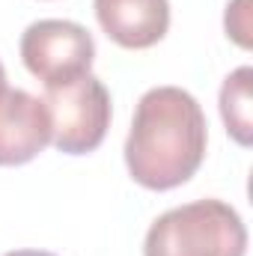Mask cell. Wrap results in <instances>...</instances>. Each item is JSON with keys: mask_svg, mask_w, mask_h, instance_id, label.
Returning a JSON list of instances; mask_svg holds the SVG:
<instances>
[{"mask_svg": "<svg viewBox=\"0 0 253 256\" xmlns=\"http://www.w3.org/2000/svg\"><path fill=\"white\" fill-rule=\"evenodd\" d=\"M208 126L200 102L182 86H152L140 96L126 137V167L149 191L185 185L206 158Z\"/></svg>", "mask_w": 253, "mask_h": 256, "instance_id": "obj_1", "label": "cell"}, {"mask_svg": "<svg viewBox=\"0 0 253 256\" xmlns=\"http://www.w3.org/2000/svg\"><path fill=\"white\" fill-rule=\"evenodd\" d=\"M248 230L224 200H194L164 212L146 232L143 256H244Z\"/></svg>", "mask_w": 253, "mask_h": 256, "instance_id": "obj_2", "label": "cell"}, {"mask_svg": "<svg viewBox=\"0 0 253 256\" xmlns=\"http://www.w3.org/2000/svg\"><path fill=\"white\" fill-rule=\"evenodd\" d=\"M51 114V143L66 155L96 152L110 128V92L90 72L78 80L45 90Z\"/></svg>", "mask_w": 253, "mask_h": 256, "instance_id": "obj_3", "label": "cell"}, {"mask_svg": "<svg viewBox=\"0 0 253 256\" xmlns=\"http://www.w3.org/2000/svg\"><path fill=\"white\" fill-rule=\"evenodd\" d=\"M21 60L33 78L51 86H63L90 74L96 60V42L86 27L63 18H42L33 21L21 33Z\"/></svg>", "mask_w": 253, "mask_h": 256, "instance_id": "obj_4", "label": "cell"}, {"mask_svg": "<svg viewBox=\"0 0 253 256\" xmlns=\"http://www.w3.org/2000/svg\"><path fill=\"white\" fill-rule=\"evenodd\" d=\"M51 143V114L42 98L27 90L0 96V167L33 161Z\"/></svg>", "mask_w": 253, "mask_h": 256, "instance_id": "obj_5", "label": "cell"}, {"mask_svg": "<svg viewBox=\"0 0 253 256\" xmlns=\"http://www.w3.org/2000/svg\"><path fill=\"white\" fill-rule=\"evenodd\" d=\"M102 30L128 51L158 45L170 27L167 0H92Z\"/></svg>", "mask_w": 253, "mask_h": 256, "instance_id": "obj_6", "label": "cell"}, {"mask_svg": "<svg viewBox=\"0 0 253 256\" xmlns=\"http://www.w3.org/2000/svg\"><path fill=\"white\" fill-rule=\"evenodd\" d=\"M250 84H253V68L242 66L232 74H226V80L220 86V116H224V126L238 146H250L253 140Z\"/></svg>", "mask_w": 253, "mask_h": 256, "instance_id": "obj_7", "label": "cell"}, {"mask_svg": "<svg viewBox=\"0 0 253 256\" xmlns=\"http://www.w3.org/2000/svg\"><path fill=\"white\" fill-rule=\"evenodd\" d=\"M244 3L248 0H232V6H226V33L238 42V45H250V39H248V21H244V15H248V9H244Z\"/></svg>", "mask_w": 253, "mask_h": 256, "instance_id": "obj_8", "label": "cell"}, {"mask_svg": "<svg viewBox=\"0 0 253 256\" xmlns=\"http://www.w3.org/2000/svg\"><path fill=\"white\" fill-rule=\"evenodd\" d=\"M3 256H57V254H48V250H9Z\"/></svg>", "mask_w": 253, "mask_h": 256, "instance_id": "obj_9", "label": "cell"}, {"mask_svg": "<svg viewBox=\"0 0 253 256\" xmlns=\"http://www.w3.org/2000/svg\"><path fill=\"white\" fill-rule=\"evenodd\" d=\"M9 86H6V68H3V63H0V96L6 92Z\"/></svg>", "mask_w": 253, "mask_h": 256, "instance_id": "obj_10", "label": "cell"}]
</instances>
